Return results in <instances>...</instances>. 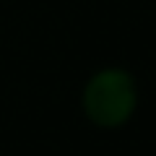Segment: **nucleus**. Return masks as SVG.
Here are the masks:
<instances>
[{"instance_id": "obj_1", "label": "nucleus", "mask_w": 156, "mask_h": 156, "mask_svg": "<svg viewBox=\"0 0 156 156\" xmlns=\"http://www.w3.org/2000/svg\"><path fill=\"white\" fill-rule=\"evenodd\" d=\"M135 89L125 73L107 70L99 73L86 89V109L101 125H117L133 112Z\"/></svg>"}]
</instances>
